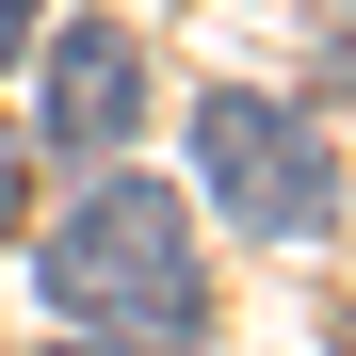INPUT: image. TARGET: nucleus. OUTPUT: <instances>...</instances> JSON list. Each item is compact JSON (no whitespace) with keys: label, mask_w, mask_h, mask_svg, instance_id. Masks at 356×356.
<instances>
[{"label":"nucleus","mask_w":356,"mask_h":356,"mask_svg":"<svg viewBox=\"0 0 356 356\" xmlns=\"http://www.w3.org/2000/svg\"><path fill=\"white\" fill-rule=\"evenodd\" d=\"M49 308H65L81 340H211V275H195V227H178L162 178H81V211L49 227Z\"/></svg>","instance_id":"nucleus-1"},{"label":"nucleus","mask_w":356,"mask_h":356,"mask_svg":"<svg viewBox=\"0 0 356 356\" xmlns=\"http://www.w3.org/2000/svg\"><path fill=\"white\" fill-rule=\"evenodd\" d=\"M195 178H211V211L243 227V243H308V227L340 211V162L308 113H275L259 81H211L195 97Z\"/></svg>","instance_id":"nucleus-2"},{"label":"nucleus","mask_w":356,"mask_h":356,"mask_svg":"<svg viewBox=\"0 0 356 356\" xmlns=\"http://www.w3.org/2000/svg\"><path fill=\"white\" fill-rule=\"evenodd\" d=\"M33 130L65 146V162H113V146L146 130V49L113 33V17H65V33L33 49Z\"/></svg>","instance_id":"nucleus-3"},{"label":"nucleus","mask_w":356,"mask_h":356,"mask_svg":"<svg viewBox=\"0 0 356 356\" xmlns=\"http://www.w3.org/2000/svg\"><path fill=\"white\" fill-rule=\"evenodd\" d=\"M17 211H33V146L0 130V243H17Z\"/></svg>","instance_id":"nucleus-4"},{"label":"nucleus","mask_w":356,"mask_h":356,"mask_svg":"<svg viewBox=\"0 0 356 356\" xmlns=\"http://www.w3.org/2000/svg\"><path fill=\"white\" fill-rule=\"evenodd\" d=\"M308 49H324V65H356V0H308Z\"/></svg>","instance_id":"nucleus-5"},{"label":"nucleus","mask_w":356,"mask_h":356,"mask_svg":"<svg viewBox=\"0 0 356 356\" xmlns=\"http://www.w3.org/2000/svg\"><path fill=\"white\" fill-rule=\"evenodd\" d=\"M17 49H33V0H0V65H17Z\"/></svg>","instance_id":"nucleus-6"},{"label":"nucleus","mask_w":356,"mask_h":356,"mask_svg":"<svg viewBox=\"0 0 356 356\" xmlns=\"http://www.w3.org/2000/svg\"><path fill=\"white\" fill-rule=\"evenodd\" d=\"M49 356H130V340H49Z\"/></svg>","instance_id":"nucleus-7"},{"label":"nucleus","mask_w":356,"mask_h":356,"mask_svg":"<svg viewBox=\"0 0 356 356\" xmlns=\"http://www.w3.org/2000/svg\"><path fill=\"white\" fill-rule=\"evenodd\" d=\"M340 356H356V308H340Z\"/></svg>","instance_id":"nucleus-8"}]
</instances>
